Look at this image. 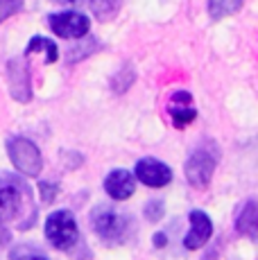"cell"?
Here are the masks:
<instances>
[{
  "label": "cell",
  "mask_w": 258,
  "mask_h": 260,
  "mask_svg": "<svg viewBox=\"0 0 258 260\" xmlns=\"http://www.w3.org/2000/svg\"><path fill=\"white\" fill-rule=\"evenodd\" d=\"M39 190H41L43 202L50 204L52 199H54V194H57V183H48V181H43V183H39Z\"/></svg>",
  "instance_id": "obj_19"
},
{
  "label": "cell",
  "mask_w": 258,
  "mask_h": 260,
  "mask_svg": "<svg viewBox=\"0 0 258 260\" xmlns=\"http://www.w3.org/2000/svg\"><path fill=\"white\" fill-rule=\"evenodd\" d=\"M23 206V192L16 183H5L0 186V224H7L16 219Z\"/></svg>",
  "instance_id": "obj_11"
},
{
  "label": "cell",
  "mask_w": 258,
  "mask_h": 260,
  "mask_svg": "<svg viewBox=\"0 0 258 260\" xmlns=\"http://www.w3.org/2000/svg\"><path fill=\"white\" fill-rule=\"evenodd\" d=\"M145 217L150 222H156V219L163 217V202L161 199H152V202L145 204Z\"/></svg>",
  "instance_id": "obj_18"
},
{
  "label": "cell",
  "mask_w": 258,
  "mask_h": 260,
  "mask_svg": "<svg viewBox=\"0 0 258 260\" xmlns=\"http://www.w3.org/2000/svg\"><path fill=\"white\" fill-rule=\"evenodd\" d=\"M7 79H9V88H12L14 100L27 102V100L32 98V91H29V71L23 59H12V61H9Z\"/></svg>",
  "instance_id": "obj_8"
},
{
  "label": "cell",
  "mask_w": 258,
  "mask_h": 260,
  "mask_svg": "<svg viewBox=\"0 0 258 260\" xmlns=\"http://www.w3.org/2000/svg\"><path fill=\"white\" fill-rule=\"evenodd\" d=\"M7 154H9V158H12L14 168H16L18 172H23L25 177H39V174H41L43 158H41L39 147L32 141L21 138V136L9 138L7 141Z\"/></svg>",
  "instance_id": "obj_2"
},
{
  "label": "cell",
  "mask_w": 258,
  "mask_h": 260,
  "mask_svg": "<svg viewBox=\"0 0 258 260\" xmlns=\"http://www.w3.org/2000/svg\"><path fill=\"white\" fill-rule=\"evenodd\" d=\"M154 244H156V247H163V244H166V236H163V233H158V236L154 238Z\"/></svg>",
  "instance_id": "obj_21"
},
{
  "label": "cell",
  "mask_w": 258,
  "mask_h": 260,
  "mask_svg": "<svg viewBox=\"0 0 258 260\" xmlns=\"http://www.w3.org/2000/svg\"><path fill=\"white\" fill-rule=\"evenodd\" d=\"M168 113L172 116L177 129H183L186 124H190L197 116V109L192 107V95L188 91H177L172 93L170 104H168Z\"/></svg>",
  "instance_id": "obj_9"
},
{
  "label": "cell",
  "mask_w": 258,
  "mask_h": 260,
  "mask_svg": "<svg viewBox=\"0 0 258 260\" xmlns=\"http://www.w3.org/2000/svg\"><path fill=\"white\" fill-rule=\"evenodd\" d=\"M54 3H68V5H77V3H82V0H54Z\"/></svg>",
  "instance_id": "obj_22"
},
{
  "label": "cell",
  "mask_w": 258,
  "mask_h": 260,
  "mask_svg": "<svg viewBox=\"0 0 258 260\" xmlns=\"http://www.w3.org/2000/svg\"><path fill=\"white\" fill-rule=\"evenodd\" d=\"M104 190H107L109 197L118 199V202H125L136 190V179L127 170H113L107 177V181H104Z\"/></svg>",
  "instance_id": "obj_10"
},
{
  "label": "cell",
  "mask_w": 258,
  "mask_h": 260,
  "mask_svg": "<svg viewBox=\"0 0 258 260\" xmlns=\"http://www.w3.org/2000/svg\"><path fill=\"white\" fill-rule=\"evenodd\" d=\"M91 9L98 18L107 21L120 9V0H91Z\"/></svg>",
  "instance_id": "obj_16"
},
{
  "label": "cell",
  "mask_w": 258,
  "mask_h": 260,
  "mask_svg": "<svg viewBox=\"0 0 258 260\" xmlns=\"http://www.w3.org/2000/svg\"><path fill=\"white\" fill-rule=\"evenodd\" d=\"M39 50H43V52H48V63H52V61H57V57H59V50L57 46L50 41V39H43V37H34L32 41H29V46L25 48V54H32V52H39Z\"/></svg>",
  "instance_id": "obj_15"
},
{
  "label": "cell",
  "mask_w": 258,
  "mask_h": 260,
  "mask_svg": "<svg viewBox=\"0 0 258 260\" xmlns=\"http://www.w3.org/2000/svg\"><path fill=\"white\" fill-rule=\"evenodd\" d=\"M91 224L98 236L104 240H111V242L125 238L127 226H129L125 215L111 211V208H95L91 215Z\"/></svg>",
  "instance_id": "obj_4"
},
{
  "label": "cell",
  "mask_w": 258,
  "mask_h": 260,
  "mask_svg": "<svg viewBox=\"0 0 258 260\" xmlns=\"http://www.w3.org/2000/svg\"><path fill=\"white\" fill-rule=\"evenodd\" d=\"M236 229L242 236L258 240V199H247L242 208L238 211Z\"/></svg>",
  "instance_id": "obj_12"
},
{
  "label": "cell",
  "mask_w": 258,
  "mask_h": 260,
  "mask_svg": "<svg viewBox=\"0 0 258 260\" xmlns=\"http://www.w3.org/2000/svg\"><path fill=\"white\" fill-rule=\"evenodd\" d=\"M50 29L57 37L63 39H84L91 29V21L88 16L79 12H61V14H52L50 16Z\"/></svg>",
  "instance_id": "obj_5"
},
{
  "label": "cell",
  "mask_w": 258,
  "mask_h": 260,
  "mask_svg": "<svg viewBox=\"0 0 258 260\" xmlns=\"http://www.w3.org/2000/svg\"><path fill=\"white\" fill-rule=\"evenodd\" d=\"M21 7H23V0H0V23L7 21L9 16H14Z\"/></svg>",
  "instance_id": "obj_17"
},
{
  "label": "cell",
  "mask_w": 258,
  "mask_h": 260,
  "mask_svg": "<svg viewBox=\"0 0 258 260\" xmlns=\"http://www.w3.org/2000/svg\"><path fill=\"white\" fill-rule=\"evenodd\" d=\"M46 238L52 247L57 249H71L73 244L77 242L79 231H77V224L75 217H73L68 211H57L52 213L50 217L46 219Z\"/></svg>",
  "instance_id": "obj_3"
},
{
  "label": "cell",
  "mask_w": 258,
  "mask_h": 260,
  "mask_svg": "<svg viewBox=\"0 0 258 260\" xmlns=\"http://www.w3.org/2000/svg\"><path fill=\"white\" fill-rule=\"evenodd\" d=\"M134 79H136V71H134L132 63H125V66H122L120 71L113 75V79H111L113 93H125L127 88H132Z\"/></svg>",
  "instance_id": "obj_14"
},
{
  "label": "cell",
  "mask_w": 258,
  "mask_h": 260,
  "mask_svg": "<svg viewBox=\"0 0 258 260\" xmlns=\"http://www.w3.org/2000/svg\"><path fill=\"white\" fill-rule=\"evenodd\" d=\"M215 166H217V149L215 145H202L197 147L195 152L188 156L186 161V179L192 188L197 190H204L208 188L213 179V172H215Z\"/></svg>",
  "instance_id": "obj_1"
},
{
  "label": "cell",
  "mask_w": 258,
  "mask_h": 260,
  "mask_svg": "<svg viewBox=\"0 0 258 260\" xmlns=\"http://www.w3.org/2000/svg\"><path fill=\"white\" fill-rule=\"evenodd\" d=\"M14 260H48L46 256H41V253H25V256H18Z\"/></svg>",
  "instance_id": "obj_20"
},
{
  "label": "cell",
  "mask_w": 258,
  "mask_h": 260,
  "mask_svg": "<svg viewBox=\"0 0 258 260\" xmlns=\"http://www.w3.org/2000/svg\"><path fill=\"white\" fill-rule=\"evenodd\" d=\"M242 3L245 0H208V16L215 18V21L231 16V14H236L242 7Z\"/></svg>",
  "instance_id": "obj_13"
},
{
  "label": "cell",
  "mask_w": 258,
  "mask_h": 260,
  "mask_svg": "<svg viewBox=\"0 0 258 260\" xmlns=\"http://www.w3.org/2000/svg\"><path fill=\"white\" fill-rule=\"evenodd\" d=\"M188 222H190V231L183 238V247L195 251V249L204 247L208 242V238H211V233H213V222L208 219V215L204 211H190Z\"/></svg>",
  "instance_id": "obj_7"
},
{
  "label": "cell",
  "mask_w": 258,
  "mask_h": 260,
  "mask_svg": "<svg viewBox=\"0 0 258 260\" xmlns=\"http://www.w3.org/2000/svg\"><path fill=\"white\" fill-rule=\"evenodd\" d=\"M134 177L150 188H163L172 181V170L163 161H156V158H141L136 163Z\"/></svg>",
  "instance_id": "obj_6"
}]
</instances>
